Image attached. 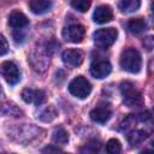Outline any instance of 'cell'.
Segmentation results:
<instances>
[{
	"mask_svg": "<svg viewBox=\"0 0 154 154\" xmlns=\"http://www.w3.org/2000/svg\"><path fill=\"white\" fill-rule=\"evenodd\" d=\"M120 67L130 73H137L140 72L142 67V58L137 49L135 48H128L123 51L120 59H119Z\"/></svg>",
	"mask_w": 154,
	"mask_h": 154,
	"instance_id": "obj_1",
	"label": "cell"
},
{
	"mask_svg": "<svg viewBox=\"0 0 154 154\" xmlns=\"http://www.w3.org/2000/svg\"><path fill=\"white\" fill-rule=\"evenodd\" d=\"M120 93H122L124 103L129 107H137L143 103V97H142L141 91L137 90L135 85L129 81L122 82Z\"/></svg>",
	"mask_w": 154,
	"mask_h": 154,
	"instance_id": "obj_2",
	"label": "cell"
},
{
	"mask_svg": "<svg viewBox=\"0 0 154 154\" xmlns=\"http://www.w3.org/2000/svg\"><path fill=\"white\" fill-rule=\"evenodd\" d=\"M117 36H118V31L114 28H102V29L96 30L93 34L95 45L101 49L109 48L116 42Z\"/></svg>",
	"mask_w": 154,
	"mask_h": 154,
	"instance_id": "obj_3",
	"label": "cell"
},
{
	"mask_svg": "<svg viewBox=\"0 0 154 154\" xmlns=\"http://www.w3.org/2000/svg\"><path fill=\"white\" fill-rule=\"evenodd\" d=\"M69 91L78 99H85L91 91V84L87 78L77 76L69 83Z\"/></svg>",
	"mask_w": 154,
	"mask_h": 154,
	"instance_id": "obj_4",
	"label": "cell"
},
{
	"mask_svg": "<svg viewBox=\"0 0 154 154\" xmlns=\"http://www.w3.org/2000/svg\"><path fill=\"white\" fill-rule=\"evenodd\" d=\"M0 73L8 84H17L20 79V73L17 65L12 61H4L0 66Z\"/></svg>",
	"mask_w": 154,
	"mask_h": 154,
	"instance_id": "obj_5",
	"label": "cell"
},
{
	"mask_svg": "<svg viewBox=\"0 0 154 154\" xmlns=\"http://www.w3.org/2000/svg\"><path fill=\"white\" fill-rule=\"evenodd\" d=\"M85 28L82 24H71L63 30V37L72 43H78L83 40Z\"/></svg>",
	"mask_w": 154,
	"mask_h": 154,
	"instance_id": "obj_6",
	"label": "cell"
},
{
	"mask_svg": "<svg viewBox=\"0 0 154 154\" xmlns=\"http://www.w3.org/2000/svg\"><path fill=\"white\" fill-rule=\"evenodd\" d=\"M112 71V66L111 63L106 59H97L95 61L91 63L90 65V73L93 77L95 78H105L107 77Z\"/></svg>",
	"mask_w": 154,
	"mask_h": 154,
	"instance_id": "obj_7",
	"label": "cell"
},
{
	"mask_svg": "<svg viewBox=\"0 0 154 154\" xmlns=\"http://www.w3.org/2000/svg\"><path fill=\"white\" fill-rule=\"evenodd\" d=\"M63 61L71 66V67H77L83 63V53L79 49H66L61 54Z\"/></svg>",
	"mask_w": 154,
	"mask_h": 154,
	"instance_id": "obj_8",
	"label": "cell"
},
{
	"mask_svg": "<svg viewBox=\"0 0 154 154\" xmlns=\"http://www.w3.org/2000/svg\"><path fill=\"white\" fill-rule=\"evenodd\" d=\"M22 99L26 103H35V105H42L46 100V94L42 90L36 89H24L22 91Z\"/></svg>",
	"mask_w": 154,
	"mask_h": 154,
	"instance_id": "obj_9",
	"label": "cell"
},
{
	"mask_svg": "<svg viewBox=\"0 0 154 154\" xmlns=\"http://www.w3.org/2000/svg\"><path fill=\"white\" fill-rule=\"evenodd\" d=\"M112 18H113V12L108 5L97 6L94 11V14H93V19L97 24H105V23L109 22Z\"/></svg>",
	"mask_w": 154,
	"mask_h": 154,
	"instance_id": "obj_10",
	"label": "cell"
},
{
	"mask_svg": "<svg viewBox=\"0 0 154 154\" xmlns=\"http://www.w3.org/2000/svg\"><path fill=\"white\" fill-rule=\"evenodd\" d=\"M89 116H90V119L93 122L99 123V124H103L111 118L112 112L107 106H99V107H95L94 109H91Z\"/></svg>",
	"mask_w": 154,
	"mask_h": 154,
	"instance_id": "obj_11",
	"label": "cell"
},
{
	"mask_svg": "<svg viewBox=\"0 0 154 154\" xmlns=\"http://www.w3.org/2000/svg\"><path fill=\"white\" fill-rule=\"evenodd\" d=\"M8 24H10L13 29L18 30V29L25 28V26L29 24V19H28L26 16H25L23 12H20V11H12L11 14H10V17H8Z\"/></svg>",
	"mask_w": 154,
	"mask_h": 154,
	"instance_id": "obj_12",
	"label": "cell"
},
{
	"mask_svg": "<svg viewBox=\"0 0 154 154\" xmlns=\"http://www.w3.org/2000/svg\"><path fill=\"white\" fill-rule=\"evenodd\" d=\"M52 6L51 0H30L29 1V7L32 13L35 14H43L47 11H49Z\"/></svg>",
	"mask_w": 154,
	"mask_h": 154,
	"instance_id": "obj_13",
	"label": "cell"
},
{
	"mask_svg": "<svg viewBox=\"0 0 154 154\" xmlns=\"http://www.w3.org/2000/svg\"><path fill=\"white\" fill-rule=\"evenodd\" d=\"M141 6V0H119L118 8L123 13L136 12Z\"/></svg>",
	"mask_w": 154,
	"mask_h": 154,
	"instance_id": "obj_14",
	"label": "cell"
},
{
	"mask_svg": "<svg viewBox=\"0 0 154 154\" xmlns=\"http://www.w3.org/2000/svg\"><path fill=\"white\" fill-rule=\"evenodd\" d=\"M128 30L131 32V34H141L142 31L146 30L147 28V23L143 18H134V19H130L128 22Z\"/></svg>",
	"mask_w": 154,
	"mask_h": 154,
	"instance_id": "obj_15",
	"label": "cell"
},
{
	"mask_svg": "<svg viewBox=\"0 0 154 154\" xmlns=\"http://www.w3.org/2000/svg\"><path fill=\"white\" fill-rule=\"evenodd\" d=\"M52 140H53V142H54L55 144L64 146V144H66L67 141H69V134H67V131H66L64 128L59 126V128H57V129L53 131Z\"/></svg>",
	"mask_w": 154,
	"mask_h": 154,
	"instance_id": "obj_16",
	"label": "cell"
},
{
	"mask_svg": "<svg viewBox=\"0 0 154 154\" xmlns=\"http://www.w3.org/2000/svg\"><path fill=\"white\" fill-rule=\"evenodd\" d=\"M146 137H147V132L144 130H132L128 135V141L130 144L136 146V144L141 143L142 141H144Z\"/></svg>",
	"mask_w": 154,
	"mask_h": 154,
	"instance_id": "obj_17",
	"label": "cell"
},
{
	"mask_svg": "<svg viewBox=\"0 0 154 154\" xmlns=\"http://www.w3.org/2000/svg\"><path fill=\"white\" fill-rule=\"evenodd\" d=\"M122 150V144L116 138H111L108 140V142L106 143V152L109 154H118Z\"/></svg>",
	"mask_w": 154,
	"mask_h": 154,
	"instance_id": "obj_18",
	"label": "cell"
},
{
	"mask_svg": "<svg viewBox=\"0 0 154 154\" xmlns=\"http://www.w3.org/2000/svg\"><path fill=\"white\" fill-rule=\"evenodd\" d=\"M70 4L75 10L79 12H85L90 6V0H71Z\"/></svg>",
	"mask_w": 154,
	"mask_h": 154,
	"instance_id": "obj_19",
	"label": "cell"
},
{
	"mask_svg": "<svg viewBox=\"0 0 154 154\" xmlns=\"http://www.w3.org/2000/svg\"><path fill=\"white\" fill-rule=\"evenodd\" d=\"M8 52V42L4 35L0 34V57Z\"/></svg>",
	"mask_w": 154,
	"mask_h": 154,
	"instance_id": "obj_20",
	"label": "cell"
},
{
	"mask_svg": "<svg viewBox=\"0 0 154 154\" xmlns=\"http://www.w3.org/2000/svg\"><path fill=\"white\" fill-rule=\"evenodd\" d=\"M22 29H18V31H14L13 32V38H14V42L16 43H22L24 41V35L20 32Z\"/></svg>",
	"mask_w": 154,
	"mask_h": 154,
	"instance_id": "obj_21",
	"label": "cell"
},
{
	"mask_svg": "<svg viewBox=\"0 0 154 154\" xmlns=\"http://www.w3.org/2000/svg\"><path fill=\"white\" fill-rule=\"evenodd\" d=\"M42 152H43V153H46V152H61V149H60V148H58V147L49 146V147L43 148V149H42Z\"/></svg>",
	"mask_w": 154,
	"mask_h": 154,
	"instance_id": "obj_22",
	"label": "cell"
}]
</instances>
